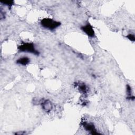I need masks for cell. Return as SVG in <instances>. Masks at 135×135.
Segmentation results:
<instances>
[{"instance_id":"1","label":"cell","mask_w":135,"mask_h":135,"mask_svg":"<svg viewBox=\"0 0 135 135\" xmlns=\"http://www.w3.org/2000/svg\"><path fill=\"white\" fill-rule=\"evenodd\" d=\"M17 49L22 52L32 53L35 55L40 54L39 51L35 49L34 43L31 42H23L18 46Z\"/></svg>"},{"instance_id":"2","label":"cell","mask_w":135,"mask_h":135,"mask_svg":"<svg viewBox=\"0 0 135 135\" xmlns=\"http://www.w3.org/2000/svg\"><path fill=\"white\" fill-rule=\"evenodd\" d=\"M61 23L50 18H44L41 21V25L45 28L49 30H54L59 27Z\"/></svg>"},{"instance_id":"3","label":"cell","mask_w":135,"mask_h":135,"mask_svg":"<svg viewBox=\"0 0 135 135\" xmlns=\"http://www.w3.org/2000/svg\"><path fill=\"white\" fill-rule=\"evenodd\" d=\"M82 125L83 127L84 128V129L86 131L89 132L91 134H100V133H99L97 131V130L95 128V127L91 122H88L84 121V122H82Z\"/></svg>"},{"instance_id":"4","label":"cell","mask_w":135,"mask_h":135,"mask_svg":"<svg viewBox=\"0 0 135 135\" xmlns=\"http://www.w3.org/2000/svg\"><path fill=\"white\" fill-rule=\"evenodd\" d=\"M81 29L88 36L93 37L95 36V32L93 30V26L89 23H87L85 25L81 27Z\"/></svg>"},{"instance_id":"5","label":"cell","mask_w":135,"mask_h":135,"mask_svg":"<svg viewBox=\"0 0 135 135\" xmlns=\"http://www.w3.org/2000/svg\"><path fill=\"white\" fill-rule=\"evenodd\" d=\"M40 104L42 109L46 111H49L52 109V104L49 100L42 99Z\"/></svg>"},{"instance_id":"6","label":"cell","mask_w":135,"mask_h":135,"mask_svg":"<svg viewBox=\"0 0 135 135\" xmlns=\"http://www.w3.org/2000/svg\"><path fill=\"white\" fill-rule=\"evenodd\" d=\"M76 86L78 88V90L79 91L83 94H86L88 91V88L87 86V85L83 82H78V83H76Z\"/></svg>"},{"instance_id":"7","label":"cell","mask_w":135,"mask_h":135,"mask_svg":"<svg viewBox=\"0 0 135 135\" xmlns=\"http://www.w3.org/2000/svg\"><path fill=\"white\" fill-rule=\"evenodd\" d=\"M30 62V59L26 56L20 57L16 61V63L17 64H20L22 65H26L28 64Z\"/></svg>"},{"instance_id":"8","label":"cell","mask_w":135,"mask_h":135,"mask_svg":"<svg viewBox=\"0 0 135 135\" xmlns=\"http://www.w3.org/2000/svg\"><path fill=\"white\" fill-rule=\"evenodd\" d=\"M126 92H127V99L129 100H134V97L132 94L131 88L129 84H127L126 86Z\"/></svg>"},{"instance_id":"9","label":"cell","mask_w":135,"mask_h":135,"mask_svg":"<svg viewBox=\"0 0 135 135\" xmlns=\"http://www.w3.org/2000/svg\"><path fill=\"white\" fill-rule=\"evenodd\" d=\"M0 3L7 6L8 7H9V9L11 8L12 6H13V5L14 4V1H1Z\"/></svg>"},{"instance_id":"10","label":"cell","mask_w":135,"mask_h":135,"mask_svg":"<svg viewBox=\"0 0 135 135\" xmlns=\"http://www.w3.org/2000/svg\"><path fill=\"white\" fill-rule=\"evenodd\" d=\"M126 37L132 42H134L135 41V37H134V35L133 34L130 33V34H128L126 36Z\"/></svg>"},{"instance_id":"11","label":"cell","mask_w":135,"mask_h":135,"mask_svg":"<svg viewBox=\"0 0 135 135\" xmlns=\"http://www.w3.org/2000/svg\"><path fill=\"white\" fill-rule=\"evenodd\" d=\"M0 17H1V20H3L5 18V13L3 12L2 9H1L0 11Z\"/></svg>"}]
</instances>
